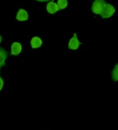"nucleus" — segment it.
I'll return each instance as SVG.
<instances>
[{
    "mask_svg": "<svg viewBox=\"0 0 118 130\" xmlns=\"http://www.w3.org/2000/svg\"><path fill=\"white\" fill-rule=\"evenodd\" d=\"M106 2L105 0H95V2L92 5V11L96 14H100L103 11Z\"/></svg>",
    "mask_w": 118,
    "mask_h": 130,
    "instance_id": "f257e3e1",
    "label": "nucleus"
},
{
    "mask_svg": "<svg viewBox=\"0 0 118 130\" xmlns=\"http://www.w3.org/2000/svg\"><path fill=\"white\" fill-rule=\"evenodd\" d=\"M115 8L109 4V3H106L103 11H102V13L100 14V15L102 16V18H109L111 17H112L114 15V14L115 13Z\"/></svg>",
    "mask_w": 118,
    "mask_h": 130,
    "instance_id": "f03ea898",
    "label": "nucleus"
},
{
    "mask_svg": "<svg viewBox=\"0 0 118 130\" xmlns=\"http://www.w3.org/2000/svg\"><path fill=\"white\" fill-rule=\"evenodd\" d=\"M80 46V41L77 37V34L75 33L73 37L71 38V39L68 42V48L72 50H76Z\"/></svg>",
    "mask_w": 118,
    "mask_h": 130,
    "instance_id": "7ed1b4c3",
    "label": "nucleus"
},
{
    "mask_svg": "<svg viewBox=\"0 0 118 130\" xmlns=\"http://www.w3.org/2000/svg\"><path fill=\"white\" fill-rule=\"evenodd\" d=\"M59 10V6H58V5L56 2L51 1V2H49L48 3V5H47V11H48V13H50V14H55Z\"/></svg>",
    "mask_w": 118,
    "mask_h": 130,
    "instance_id": "20e7f679",
    "label": "nucleus"
},
{
    "mask_svg": "<svg viewBox=\"0 0 118 130\" xmlns=\"http://www.w3.org/2000/svg\"><path fill=\"white\" fill-rule=\"evenodd\" d=\"M17 20L19 21H27L29 18V14L28 12L24 10V9H20L17 14V17H16Z\"/></svg>",
    "mask_w": 118,
    "mask_h": 130,
    "instance_id": "39448f33",
    "label": "nucleus"
},
{
    "mask_svg": "<svg viewBox=\"0 0 118 130\" xmlns=\"http://www.w3.org/2000/svg\"><path fill=\"white\" fill-rule=\"evenodd\" d=\"M22 51V45L20 42H15L11 45V55H18Z\"/></svg>",
    "mask_w": 118,
    "mask_h": 130,
    "instance_id": "423d86ee",
    "label": "nucleus"
},
{
    "mask_svg": "<svg viewBox=\"0 0 118 130\" xmlns=\"http://www.w3.org/2000/svg\"><path fill=\"white\" fill-rule=\"evenodd\" d=\"M8 58V52L4 48H0V69L5 66V61Z\"/></svg>",
    "mask_w": 118,
    "mask_h": 130,
    "instance_id": "0eeeda50",
    "label": "nucleus"
},
{
    "mask_svg": "<svg viewBox=\"0 0 118 130\" xmlns=\"http://www.w3.org/2000/svg\"><path fill=\"white\" fill-rule=\"evenodd\" d=\"M30 44H31V46H32V48H40L41 46L42 40L39 37L35 36L31 39Z\"/></svg>",
    "mask_w": 118,
    "mask_h": 130,
    "instance_id": "6e6552de",
    "label": "nucleus"
},
{
    "mask_svg": "<svg viewBox=\"0 0 118 130\" xmlns=\"http://www.w3.org/2000/svg\"><path fill=\"white\" fill-rule=\"evenodd\" d=\"M111 77L112 79L115 82L118 81V64L115 65V67H114L112 73H111Z\"/></svg>",
    "mask_w": 118,
    "mask_h": 130,
    "instance_id": "1a4fd4ad",
    "label": "nucleus"
},
{
    "mask_svg": "<svg viewBox=\"0 0 118 130\" xmlns=\"http://www.w3.org/2000/svg\"><path fill=\"white\" fill-rule=\"evenodd\" d=\"M57 5L59 9H65L68 6V0H58Z\"/></svg>",
    "mask_w": 118,
    "mask_h": 130,
    "instance_id": "9d476101",
    "label": "nucleus"
},
{
    "mask_svg": "<svg viewBox=\"0 0 118 130\" xmlns=\"http://www.w3.org/2000/svg\"><path fill=\"white\" fill-rule=\"evenodd\" d=\"M3 85H4V81H3V79H2V78L1 77V76H0V91L2 89Z\"/></svg>",
    "mask_w": 118,
    "mask_h": 130,
    "instance_id": "9b49d317",
    "label": "nucleus"
},
{
    "mask_svg": "<svg viewBox=\"0 0 118 130\" xmlns=\"http://www.w3.org/2000/svg\"><path fill=\"white\" fill-rule=\"evenodd\" d=\"M35 1H38V2H49L50 0H35Z\"/></svg>",
    "mask_w": 118,
    "mask_h": 130,
    "instance_id": "f8f14e48",
    "label": "nucleus"
},
{
    "mask_svg": "<svg viewBox=\"0 0 118 130\" xmlns=\"http://www.w3.org/2000/svg\"><path fill=\"white\" fill-rule=\"evenodd\" d=\"M2 36H0V43L2 42Z\"/></svg>",
    "mask_w": 118,
    "mask_h": 130,
    "instance_id": "ddd939ff",
    "label": "nucleus"
}]
</instances>
